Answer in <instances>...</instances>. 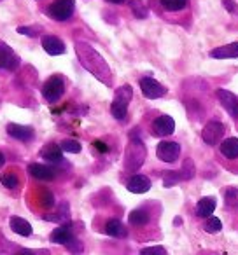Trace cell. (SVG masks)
I'll return each instance as SVG.
<instances>
[{"label":"cell","mask_w":238,"mask_h":255,"mask_svg":"<svg viewBox=\"0 0 238 255\" xmlns=\"http://www.w3.org/2000/svg\"><path fill=\"white\" fill-rule=\"evenodd\" d=\"M140 91H142V95L146 96L147 100H158V98H161V96L167 95L168 89L165 88L163 84H160L156 79L142 77L140 79Z\"/></svg>","instance_id":"52a82bcc"},{"label":"cell","mask_w":238,"mask_h":255,"mask_svg":"<svg viewBox=\"0 0 238 255\" xmlns=\"http://www.w3.org/2000/svg\"><path fill=\"white\" fill-rule=\"evenodd\" d=\"M140 254L142 255H165L167 250H165L163 247H147V248H142Z\"/></svg>","instance_id":"e575fe53"},{"label":"cell","mask_w":238,"mask_h":255,"mask_svg":"<svg viewBox=\"0 0 238 255\" xmlns=\"http://www.w3.org/2000/svg\"><path fill=\"white\" fill-rule=\"evenodd\" d=\"M0 2H2V0H0Z\"/></svg>","instance_id":"60d3db41"},{"label":"cell","mask_w":238,"mask_h":255,"mask_svg":"<svg viewBox=\"0 0 238 255\" xmlns=\"http://www.w3.org/2000/svg\"><path fill=\"white\" fill-rule=\"evenodd\" d=\"M109 2H112V4H123L125 0H109Z\"/></svg>","instance_id":"ab89813d"},{"label":"cell","mask_w":238,"mask_h":255,"mask_svg":"<svg viewBox=\"0 0 238 255\" xmlns=\"http://www.w3.org/2000/svg\"><path fill=\"white\" fill-rule=\"evenodd\" d=\"M19 184V178L16 173H12V171H7V173L2 175V185L7 189H16Z\"/></svg>","instance_id":"1f68e13d"},{"label":"cell","mask_w":238,"mask_h":255,"mask_svg":"<svg viewBox=\"0 0 238 255\" xmlns=\"http://www.w3.org/2000/svg\"><path fill=\"white\" fill-rule=\"evenodd\" d=\"M54 194L49 191H42L40 192V205L44 206V208H53L54 206Z\"/></svg>","instance_id":"d6a6232c"},{"label":"cell","mask_w":238,"mask_h":255,"mask_svg":"<svg viewBox=\"0 0 238 255\" xmlns=\"http://www.w3.org/2000/svg\"><path fill=\"white\" fill-rule=\"evenodd\" d=\"M128 220H130V224H132V226L142 227V226H146V224H149L151 215H149V212H146V210L137 208V210H133V212H130Z\"/></svg>","instance_id":"603a6c76"},{"label":"cell","mask_w":238,"mask_h":255,"mask_svg":"<svg viewBox=\"0 0 238 255\" xmlns=\"http://www.w3.org/2000/svg\"><path fill=\"white\" fill-rule=\"evenodd\" d=\"M126 189L133 194H144L151 189V180L146 175H133L126 184Z\"/></svg>","instance_id":"9a60e30c"},{"label":"cell","mask_w":238,"mask_h":255,"mask_svg":"<svg viewBox=\"0 0 238 255\" xmlns=\"http://www.w3.org/2000/svg\"><path fill=\"white\" fill-rule=\"evenodd\" d=\"M133 98V89L132 86H121V88L116 91L112 103H110V114L116 117L117 121H125L126 114H128V105Z\"/></svg>","instance_id":"3957f363"},{"label":"cell","mask_w":238,"mask_h":255,"mask_svg":"<svg viewBox=\"0 0 238 255\" xmlns=\"http://www.w3.org/2000/svg\"><path fill=\"white\" fill-rule=\"evenodd\" d=\"M105 233L112 238H126L128 236V229L125 227V224L117 219H110L105 224Z\"/></svg>","instance_id":"44dd1931"},{"label":"cell","mask_w":238,"mask_h":255,"mask_svg":"<svg viewBox=\"0 0 238 255\" xmlns=\"http://www.w3.org/2000/svg\"><path fill=\"white\" fill-rule=\"evenodd\" d=\"M18 32H19V33H23V35H28V37H35V35H37L35 30L30 28V26H19Z\"/></svg>","instance_id":"8d00e7d4"},{"label":"cell","mask_w":238,"mask_h":255,"mask_svg":"<svg viewBox=\"0 0 238 255\" xmlns=\"http://www.w3.org/2000/svg\"><path fill=\"white\" fill-rule=\"evenodd\" d=\"M214 210H216V198H212V196H205L196 203V217H200V219L210 217Z\"/></svg>","instance_id":"d6986e66"},{"label":"cell","mask_w":238,"mask_h":255,"mask_svg":"<svg viewBox=\"0 0 238 255\" xmlns=\"http://www.w3.org/2000/svg\"><path fill=\"white\" fill-rule=\"evenodd\" d=\"M175 131V121L170 116H160L153 123V133L156 136H170Z\"/></svg>","instance_id":"8fae6325"},{"label":"cell","mask_w":238,"mask_h":255,"mask_svg":"<svg viewBox=\"0 0 238 255\" xmlns=\"http://www.w3.org/2000/svg\"><path fill=\"white\" fill-rule=\"evenodd\" d=\"M74 46H75V54H77L82 67L105 86H112V70L107 65V61L103 60L102 54L93 46H89L88 42H84V40H75Z\"/></svg>","instance_id":"6da1fadb"},{"label":"cell","mask_w":238,"mask_h":255,"mask_svg":"<svg viewBox=\"0 0 238 255\" xmlns=\"http://www.w3.org/2000/svg\"><path fill=\"white\" fill-rule=\"evenodd\" d=\"M130 9L137 19H146L149 16V9L142 0H130Z\"/></svg>","instance_id":"cb8c5ba5"},{"label":"cell","mask_w":238,"mask_h":255,"mask_svg":"<svg viewBox=\"0 0 238 255\" xmlns=\"http://www.w3.org/2000/svg\"><path fill=\"white\" fill-rule=\"evenodd\" d=\"M42 47H44V51H46L47 54H51V56L63 54L65 49H67L63 40L58 39V37H54V35H44L42 37Z\"/></svg>","instance_id":"5bb4252c"},{"label":"cell","mask_w":238,"mask_h":255,"mask_svg":"<svg viewBox=\"0 0 238 255\" xmlns=\"http://www.w3.org/2000/svg\"><path fill=\"white\" fill-rule=\"evenodd\" d=\"M72 236H74V227L70 222H65L51 233V241L56 245H65Z\"/></svg>","instance_id":"e0dca14e"},{"label":"cell","mask_w":238,"mask_h":255,"mask_svg":"<svg viewBox=\"0 0 238 255\" xmlns=\"http://www.w3.org/2000/svg\"><path fill=\"white\" fill-rule=\"evenodd\" d=\"M19 67V56L7 46L5 42L0 40V70H16Z\"/></svg>","instance_id":"9c48e42d"},{"label":"cell","mask_w":238,"mask_h":255,"mask_svg":"<svg viewBox=\"0 0 238 255\" xmlns=\"http://www.w3.org/2000/svg\"><path fill=\"white\" fill-rule=\"evenodd\" d=\"M203 229H205V233H209V234H216L223 229V222H221L217 217L210 215V217H207V222H205V226H203Z\"/></svg>","instance_id":"f1b7e54d"},{"label":"cell","mask_w":238,"mask_h":255,"mask_svg":"<svg viewBox=\"0 0 238 255\" xmlns=\"http://www.w3.org/2000/svg\"><path fill=\"white\" fill-rule=\"evenodd\" d=\"M68 213H70V212H68V205H67V203H63V205L58 208V212L47 215L46 220H53V222L65 224V222H68V220H70V215H68Z\"/></svg>","instance_id":"4316f807"},{"label":"cell","mask_w":238,"mask_h":255,"mask_svg":"<svg viewBox=\"0 0 238 255\" xmlns=\"http://www.w3.org/2000/svg\"><path fill=\"white\" fill-rule=\"evenodd\" d=\"M181 180H182L181 171H165V173H163V185L167 189L174 187V185L179 184Z\"/></svg>","instance_id":"f546056e"},{"label":"cell","mask_w":238,"mask_h":255,"mask_svg":"<svg viewBox=\"0 0 238 255\" xmlns=\"http://www.w3.org/2000/svg\"><path fill=\"white\" fill-rule=\"evenodd\" d=\"M179 171H181L182 180H191V178H195L196 168H195V163H193V159H189V157H188V159L182 163V168Z\"/></svg>","instance_id":"83f0119b"},{"label":"cell","mask_w":238,"mask_h":255,"mask_svg":"<svg viewBox=\"0 0 238 255\" xmlns=\"http://www.w3.org/2000/svg\"><path fill=\"white\" fill-rule=\"evenodd\" d=\"M219 150L226 159H237L238 157V138H235V136L226 138L224 142H221Z\"/></svg>","instance_id":"ffe728a7"},{"label":"cell","mask_w":238,"mask_h":255,"mask_svg":"<svg viewBox=\"0 0 238 255\" xmlns=\"http://www.w3.org/2000/svg\"><path fill=\"white\" fill-rule=\"evenodd\" d=\"M9 226H11V229L14 231L16 234H19V236L26 238L32 234V226H30V222H26L21 217H11V219H9Z\"/></svg>","instance_id":"7402d4cb"},{"label":"cell","mask_w":238,"mask_h":255,"mask_svg":"<svg viewBox=\"0 0 238 255\" xmlns=\"http://www.w3.org/2000/svg\"><path fill=\"white\" fill-rule=\"evenodd\" d=\"M75 9L74 0H53L46 9V14L56 21H67L72 18Z\"/></svg>","instance_id":"277c9868"},{"label":"cell","mask_w":238,"mask_h":255,"mask_svg":"<svg viewBox=\"0 0 238 255\" xmlns=\"http://www.w3.org/2000/svg\"><path fill=\"white\" fill-rule=\"evenodd\" d=\"M210 58H216V60H230V58H238V42H231L226 46L216 47V49L210 51Z\"/></svg>","instance_id":"ac0fdd59"},{"label":"cell","mask_w":238,"mask_h":255,"mask_svg":"<svg viewBox=\"0 0 238 255\" xmlns=\"http://www.w3.org/2000/svg\"><path fill=\"white\" fill-rule=\"evenodd\" d=\"M161 7L168 12H179L188 7V0H160Z\"/></svg>","instance_id":"484cf974"},{"label":"cell","mask_w":238,"mask_h":255,"mask_svg":"<svg viewBox=\"0 0 238 255\" xmlns=\"http://www.w3.org/2000/svg\"><path fill=\"white\" fill-rule=\"evenodd\" d=\"M65 93V82L60 75H53L49 77L42 86V96L47 100L49 103H56L58 100L63 96Z\"/></svg>","instance_id":"5b68a950"},{"label":"cell","mask_w":238,"mask_h":255,"mask_svg":"<svg viewBox=\"0 0 238 255\" xmlns=\"http://www.w3.org/2000/svg\"><path fill=\"white\" fill-rule=\"evenodd\" d=\"M28 173L32 175L33 178H37V180H44V182H49L56 178V170H54V168L46 166V164H39V163L30 164Z\"/></svg>","instance_id":"7c38bea8"},{"label":"cell","mask_w":238,"mask_h":255,"mask_svg":"<svg viewBox=\"0 0 238 255\" xmlns=\"http://www.w3.org/2000/svg\"><path fill=\"white\" fill-rule=\"evenodd\" d=\"M40 157L46 159L47 163H53V164H58L63 161V150L58 143H47L44 145V149L40 150Z\"/></svg>","instance_id":"2e32d148"},{"label":"cell","mask_w":238,"mask_h":255,"mask_svg":"<svg viewBox=\"0 0 238 255\" xmlns=\"http://www.w3.org/2000/svg\"><path fill=\"white\" fill-rule=\"evenodd\" d=\"M7 135L19 140V142H30V140L33 138V128L11 123V124H7Z\"/></svg>","instance_id":"4fadbf2b"},{"label":"cell","mask_w":238,"mask_h":255,"mask_svg":"<svg viewBox=\"0 0 238 255\" xmlns=\"http://www.w3.org/2000/svg\"><path fill=\"white\" fill-rule=\"evenodd\" d=\"M224 133H226V128H224L223 123H219V121H210V123H207L205 128H203L202 138L207 145H217V143L221 142V138L224 136Z\"/></svg>","instance_id":"8992f818"},{"label":"cell","mask_w":238,"mask_h":255,"mask_svg":"<svg viewBox=\"0 0 238 255\" xmlns=\"http://www.w3.org/2000/svg\"><path fill=\"white\" fill-rule=\"evenodd\" d=\"M60 147H61V150H63V152H70V154H79V152H81V149H82L81 143H79L77 140H72V138L63 140V142L60 143Z\"/></svg>","instance_id":"4dcf8cb0"},{"label":"cell","mask_w":238,"mask_h":255,"mask_svg":"<svg viewBox=\"0 0 238 255\" xmlns=\"http://www.w3.org/2000/svg\"><path fill=\"white\" fill-rule=\"evenodd\" d=\"M4 163H5V156L2 152H0V168L4 166Z\"/></svg>","instance_id":"f35d334b"},{"label":"cell","mask_w":238,"mask_h":255,"mask_svg":"<svg viewBox=\"0 0 238 255\" xmlns=\"http://www.w3.org/2000/svg\"><path fill=\"white\" fill-rule=\"evenodd\" d=\"M65 247H67L70 252H74V254H77V252H82V245H81V241H79L75 236H72L70 240H68L67 243H65Z\"/></svg>","instance_id":"836d02e7"},{"label":"cell","mask_w":238,"mask_h":255,"mask_svg":"<svg viewBox=\"0 0 238 255\" xmlns=\"http://www.w3.org/2000/svg\"><path fill=\"white\" fill-rule=\"evenodd\" d=\"M146 157H147L146 145H144V142L139 138V136H135L132 133L130 143H128V147H126V152H125V170L130 171V173H135V171L144 164Z\"/></svg>","instance_id":"7a4b0ae2"},{"label":"cell","mask_w":238,"mask_h":255,"mask_svg":"<svg viewBox=\"0 0 238 255\" xmlns=\"http://www.w3.org/2000/svg\"><path fill=\"white\" fill-rule=\"evenodd\" d=\"M156 156L163 163H175L181 156V145L177 142H160L156 147Z\"/></svg>","instance_id":"ba28073f"},{"label":"cell","mask_w":238,"mask_h":255,"mask_svg":"<svg viewBox=\"0 0 238 255\" xmlns=\"http://www.w3.org/2000/svg\"><path fill=\"white\" fill-rule=\"evenodd\" d=\"M224 205L238 213V189L237 187H228L226 191H224Z\"/></svg>","instance_id":"d4e9b609"},{"label":"cell","mask_w":238,"mask_h":255,"mask_svg":"<svg viewBox=\"0 0 238 255\" xmlns=\"http://www.w3.org/2000/svg\"><path fill=\"white\" fill-rule=\"evenodd\" d=\"M216 95H217V98H219L223 109L226 110L233 119H238V96L233 95L231 91H228V89H217Z\"/></svg>","instance_id":"30bf717a"},{"label":"cell","mask_w":238,"mask_h":255,"mask_svg":"<svg viewBox=\"0 0 238 255\" xmlns=\"http://www.w3.org/2000/svg\"><path fill=\"white\" fill-rule=\"evenodd\" d=\"M93 147H95L96 150H100V152H107V150H109V147H107L103 142H100V140H96V142H93Z\"/></svg>","instance_id":"74e56055"},{"label":"cell","mask_w":238,"mask_h":255,"mask_svg":"<svg viewBox=\"0 0 238 255\" xmlns=\"http://www.w3.org/2000/svg\"><path fill=\"white\" fill-rule=\"evenodd\" d=\"M223 5L231 16H238V4L235 0H223Z\"/></svg>","instance_id":"d590c367"}]
</instances>
